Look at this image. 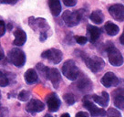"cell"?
Returning <instances> with one entry per match:
<instances>
[{
	"label": "cell",
	"instance_id": "cell-26",
	"mask_svg": "<svg viewBox=\"0 0 124 117\" xmlns=\"http://www.w3.org/2000/svg\"><path fill=\"white\" fill-rule=\"evenodd\" d=\"M29 97H30V92L28 91H26V90L21 91L19 92V94H18V96H17L18 100L22 101H27L29 99Z\"/></svg>",
	"mask_w": 124,
	"mask_h": 117
},
{
	"label": "cell",
	"instance_id": "cell-6",
	"mask_svg": "<svg viewBox=\"0 0 124 117\" xmlns=\"http://www.w3.org/2000/svg\"><path fill=\"white\" fill-rule=\"evenodd\" d=\"M83 106L89 111L91 116H106V115H108V113L105 110L99 108L92 101H89L88 96L83 98Z\"/></svg>",
	"mask_w": 124,
	"mask_h": 117
},
{
	"label": "cell",
	"instance_id": "cell-11",
	"mask_svg": "<svg viewBox=\"0 0 124 117\" xmlns=\"http://www.w3.org/2000/svg\"><path fill=\"white\" fill-rule=\"evenodd\" d=\"M29 26H30L33 30H37V29H41L40 33L43 32H46L47 29H49V26L47 25L46 19L44 18H34V17H30L29 18Z\"/></svg>",
	"mask_w": 124,
	"mask_h": 117
},
{
	"label": "cell",
	"instance_id": "cell-20",
	"mask_svg": "<svg viewBox=\"0 0 124 117\" xmlns=\"http://www.w3.org/2000/svg\"><path fill=\"white\" fill-rule=\"evenodd\" d=\"M24 79H25V82L27 83L33 84V83L38 82L39 77H38V74L34 69H28L24 74Z\"/></svg>",
	"mask_w": 124,
	"mask_h": 117
},
{
	"label": "cell",
	"instance_id": "cell-31",
	"mask_svg": "<svg viewBox=\"0 0 124 117\" xmlns=\"http://www.w3.org/2000/svg\"><path fill=\"white\" fill-rule=\"evenodd\" d=\"M17 0H1L2 4H9V5H14L16 3Z\"/></svg>",
	"mask_w": 124,
	"mask_h": 117
},
{
	"label": "cell",
	"instance_id": "cell-13",
	"mask_svg": "<svg viewBox=\"0 0 124 117\" xmlns=\"http://www.w3.org/2000/svg\"><path fill=\"white\" fill-rule=\"evenodd\" d=\"M101 83L103 84V86L109 88V87H114L119 84V79L116 75L114 74L111 71H108L107 73H105L104 76L101 78Z\"/></svg>",
	"mask_w": 124,
	"mask_h": 117
},
{
	"label": "cell",
	"instance_id": "cell-34",
	"mask_svg": "<svg viewBox=\"0 0 124 117\" xmlns=\"http://www.w3.org/2000/svg\"><path fill=\"white\" fill-rule=\"evenodd\" d=\"M0 50H1V60H3V59H4V52H3V49L1 48Z\"/></svg>",
	"mask_w": 124,
	"mask_h": 117
},
{
	"label": "cell",
	"instance_id": "cell-17",
	"mask_svg": "<svg viewBox=\"0 0 124 117\" xmlns=\"http://www.w3.org/2000/svg\"><path fill=\"white\" fill-rule=\"evenodd\" d=\"M92 100L96 103H98L99 105H101V107H107L108 105V101H109V96L107 92H102L101 95H97L94 94L91 96Z\"/></svg>",
	"mask_w": 124,
	"mask_h": 117
},
{
	"label": "cell",
	"instance_id": "cell-27",
	"mask_svg": "<svg viewBox=\"0 0 124 117\" xmlns=\"http://www.w3.org/2000/svg\"><path fill=\"white\" fill-rule=\"evenodd\" d=\"M107 113H108V116H121V113L118 110L114 109V108H108Z\"/></svg>",
	"mask_w": 124,
	"mask_h": 117
},
{
	"label": "cell",
	"instance_id": "cell-30",
	"mask_svg": "<svg viewBox=\"0 0 124 117\" xmlns=\"http://www.w3.org/2000/svg\"><path fill=\"white\" fill-rule=\"evenodd\" d=\"M62 1L67 7H74L77 4V0H62Z\"/></svg>",
	"mask_w": 124,
	"mask_h": 117
},
{
	"label": "cell",
	"instance_id": "cell-36",
	"mask_svg": "<svg viewBox=\"0 0 124 117\" xmlns=\"http://www.w3.org/2000/svg\"><path fill=\"white\" fill-rule=\"evenodd\" d=\"M61 116H62V117H63V116H68V117H70V114H69V113H63V114H62Z\"/></svg>",
	"mask_w": 124,
	"mask_h": 117
},
{
	"label": "cell",
	"instance_id": "cell-2",
	"mask_svg": "<svg viewBox=\"0 0 124 117\" xmlns=\"http://www.w3.org/2000/svg\"><path fill=\"white\" fill-rule=\"evenodd\" d=\"M82 58H83V60L86 63V65L88 66V68L94 73L99 72L105 66L104 60L100 57H98V56L89 57L86 54H82Z\"/></svg>",
	"mask_w": 124,
	"mask_h": 117
},
{
	"label": "cell",
	"instance_id": "cell-15",
	"mask_svg": "<svg viewBox=\"0 0 124 117\" xmlns=\"http://www.w3.org/2000/svg\"><path fill=\"white\" fill-rule=\"evenodd\" d=\"M87 29H88V39L91 43H95L101 37V29L92 25H88Z\"/></svg>",
	"mask_w": 124,
	"mask_h": 117
},
{
	"label": "cell",
	"instance_id": "cell-22",
	"mask_svg": "<svg viewBox=\"0 0 124 117\" xmlns=\"http://www.w3.org/2000/svg\"><path fill=\"white\" fill-rule=\"evenodd\" d=\"M104 28L105 31L107 32V34H108L109 36H115L120 31L119 27L117 26L116 24L112 23L111 21H107L104 26Z\"/></svg>",
	"mask_w": 124,
	"mask_h": 117
},
{
	"label": "cell",
	"instance_id": "cell-23",
	"mask_svg": "<svg viewBox=\"0 0 124 117\" xmlns=\"http://www.w3.org/2000/svg\"><path fill=\"white\" fill-rule=\"evenodd\" d=\"M37 69L39 70V72H41L40 74H42L43 77L47 79V73H48V69L49 68H47L41 63H39V64H37Z\"/></svg>",
	"mask_w": 124,
	"mask_h": 117
},
{
	"label": "cell",
	"instance_id": "cell-29",
	"mask_svg": "<svg viewBox=\"0 0 124 117\" xmlns=\"http://www.w3.org/2000/svg\"><path fill=\"white\" fill-rule=\"evenodd\" d=\"M6 29H7V27L5 25V22L3 20H1L0 21V37H3L5 35Z\"/></svg>",
	"mask_w": 124,
	"mask_h": 117
},
{
	"label": "cell",
	"instance_id": "cell-8",
	"mask_svg": "<svg viewBox=\"0 0 124 117\" xmlns=\"http://www.w3.org/2000/svg\"><path fill=\"white\" fill-rule=\"evenodd\" d=\"M46 101L49 112H52V113L58 112L59 107H60V104H61V101H60V99L58 98L57 94L54 92L48 94L46 98Z\"/></svg>",
	"mask_w": 124,
	"mask_h": 117
},
{
	"label": "cell",
	"instance_id": "cell-9",
	"mask_svg": "<svg viewBox=\"0 0 124 117\" xmlns=\"http://www.w3.org/2000/svg\"><path fill=\"white\" fill-rule=\"evenodd\" d=\"M44 109H45L44 102H42L38 99H31L30 101L27 103V106H26V111L32 113V114H34L36 113H40Z\"/></svg>",
	"mask_w": 124,
	"mask_h": 117
},
{
	"label": "cell",
	"instance_id": "cell-24",
	"mask_svg": "<svg viewBox=\"0 0 124 117\" xmlns=\"http://www.w3.org/2000/svg\"><path fill=\"white\" fill-rule=\"evenodd\" d=\"M8 84H9V78L6 73L1 71V73H0V86L1 87H6Z\"/></svg>",
	"mask_w": 124,
	"mask_h": 117
},
{
	"label": "cell",
	"instance_id": "cell-1",
	"mask_svg": "<svg viewBox=\"0 0 124 117\" xmlns=\"http://www.w3.org/2000/svg\"><path fill=\"white\" fill-rule=\"evenodd\" d=\"M84 15V9H78L77 11L71 12L70 10L64 11L62 15V18L64 20V22L68 27H74L77 26L78 24L80 22Z\"/></svg>",
	"mask_w": 124,
	"mask_h": 117
},
{
	"label": "cell",
	"instance_id": "cell-3",
	"mask_svg": "<svg viewBox=\"0 0 124 117\" xmlns=\"http://www.w3.org/2000/svg\"><path fill=\"white\" fill-rule=\"evenodd\" d=\"M62 73L70 81H76L79 73H78V69L75 61L72 59H68L63 63Z\"/></svg>",
	"mask_w": 124,
	"mask_h": 117
},
{
	"label": "cell",
	"instance_id": "cell-10",
	"mask_svg": "<svg viewBox=\"0 0 124 117\" xmlns=\"http://www.w3.org/2000/svg\"><path fill=\"white\" fill-rule=\"evenodd\" d=\"M110 16L118 21H124V6L121 4H115L108 8Z\"/></svg>",
	"mask_w": 124,
	"mask_h": 117
},
{
	"label": "cell",
	"instance_id": "cell-25",
	"mask_svg": "<svg viewBox=\"0 0 124 117\" xmlns=\"http://www.w3.org/2000/svg\"><path fill=\"white\" fill-rule=\"evenodd\" d=\"M63 99H64V101H66V103L68 105H73L75 103V97H74V95L72 93L64 94Z\"/></svg>",
	"mask_w": 124,
	"mask_h": 117
},
{
	"label": "cell",
	"instance_id": "cell-19",
	"mask_svg": "<svg viewBox=\"0 0 124 117\" xmlns=\"http://www.w3.org/2000/svg\"><path fill=\"white\" fill-rule=\"evenodd\" d=\"M48 7L51 14L54 17H58L61 12L60 0H48Z\"/></svg>",
	"mask_w": 124,
	"mask_h": 117
},
{
	"label": "cell",
	"instance_id": "cell-28",
	"mask_svg": "<svg viewBox=\"0 0 124 117\" xmlns=\"http://www.w3.org/2000/svg\"><path fill=\"white\" fill-rule=\"evenodd\" d=\"M75 39H76V41H77L78 44H80V45H84L87 43L88 41V38L87 37H84V36H76L75 37Z\"/></svg>",
	"mask_w": 124,
	"mask_h": 117
},
{
	"label": "cell",
	"instance_id": "cell-12",
	"mask_svg": "<svg viewBox=\"0 0 124 117\" xmlns=\"http://www.w3.org/2000/svg\"><path fill=\"white\" fill-rule=\"evenodd\" d=\"M112 100L114 105L120 110L124 109V89L118 88L112 92Z\"/></svg>",
	"mask_w": 124,
	"mask_h": 117
},
{
	"label": "cell",
	"instance_id": "cell-14",
	"mask_svg": "<svg viewBox=\"0 0 124 117\" xmlns=\"http://www.w3.org/2000/svg\"><path fill=\"white\" fill-rule=\"evenodd\" d=\"M47 80H49L54 88H58L59 85V82L61 81V74L58 71V69L55 68H49L48 73H47Z\"/></svg>",
	"mask_w": 124,
	"mask_h": 117
},
{
	"label": "cell",
	"instance_id": "cell-21",
	"mask_svg": "<svg viewBox=\"0 0 124 117\" xmlns=\"http://www.w3.org/2000/svg\"><path fill=\"white\" fill-rule=\"evenodd\" d=\"M89 18H90V20L92 21L93 23L100 25V24H101L104 21V15H103V13H102L101 10L97 9V10H94L90 14Z\"/></svg>",
	"mask_w": 124,
	"mask_h": 117
},
{
	"label": "cell",
	"instance_id": "cell-33",
	"mask_svg": "<svg viewBox=\"0 0 124 117\" xmlns=\"http://www.w3.org/2000/svg\"><path fill=\"white\" fill-rule=\"evenodd\" d=\"M120 42L121 43L122 45H124V29H123V32H122L121 36L120 37Z\"/></svg>",
	"mask_w": 124,
	"mask_h": 117
},
{
	"label": "cell",
	"instance_id": "cell-32",
	"mask_svg": "<svg viewBox=\"0 0 124 117\" xmlns=\"http://www.w3.org/2000/svg\"><path fill=\"white\" fill-rule=\"evenodd\" d=\"M76 116H77V117H79V116L89 117V114L88 113H86V112H79V113H78L77 114H76Z\"/></svg>",
	"mask_w": 124,
	"mask_h": 117
},
{
	"label": "cell",
	"instance_id": "cell-35",
	"mask_svg": "<svg viewBox=\"0 0 124 117\" xmlns=\"http://www.w3.org/2000/svg\"><path fill=\"white\" fill-rule=\"evenodd\" d=\"M12 27H13V26H12V24H11V23H9V24L8 25V27H7V28H8V30H11Z\"/></svg>",
	"mask_w": 124,
	"mask_h": 117
},
{
	"label": "cell",
	"instance_id": "cell-16",
	"mask_svg": "<svg viewBox=\"0 0 124 117\" xmlns=\"http://www.w3.org/2000/svg\"><path fill=\"white\" fill-rule=\"evenodd\" d=\"M77 87L82 92H89L93 89V84L89 78L83 77L78 82Z\"/></svg>",
	"mask_w": 124,
	"mask_h": 117
},
{
	"label": "cell",
	"instance_id": "cell-4",
	"mask_svg": "<svg viewBox=\"0 0 124 117\" xmlns=\"http://www.w3.org/2000/svg\"><path fill=\"white\" fill-rule=\"evenodd\" d=\"M8 60L9 62L12 63L17 68H21L25 65L26 63V54L24 53L23 50L20 49H12L11 50L8 52Z\"/></svg>",
	"mask_w": 124,
	"mask_h": 117
},
{
	"label": "cell",
	"instance_id": "cell-7",
	"mask_svg": "<svg viewBox=\"0 0 124 117\" xmlns=\"http://www.w3.org/2000/svg\"><path fill=\"white\" fill-rule=\"evenodd\" d=\"M41 57L50 60L54 64H58L59 62H61L62 58H63V54L61 50H59L58 49H49L47 50L44 51L41 54Z\"/></svg>",
	"mask_w": 124,
	"mask_h": 117
},
{
	"label": "cell",
	"instance_id": "cell-18",
	"mask_svg": "<svg viewBox=\"0 0 124 117\" xmlns=\"http://www.w3.org/2000/svg\"><path fill=\"white\" fill-rule=\"evenodd\" d=\"M15 39H14V45L16 46H23L27 41V33L21 28H17L14 32Z\"/></svg>",
	"mask_w": 124,
	"mask_h": 117
},
{
	"label": "cell",
	"instance_id": "cell-5",
	"mask_svg": "<svg viewBox=\"0 0 124 117\" xmlns=\"http://www.w3.org/2000/svg\"><path fill=\"white\" fill-rule=\"evenodd\" d=\"M107 52H108V61L112 66L120 67L123 64V57L117 48L110 45L107 48Z\"/></svg>",
	"mask_w": 124,
	"mask_h": 117
}]
</instances>
